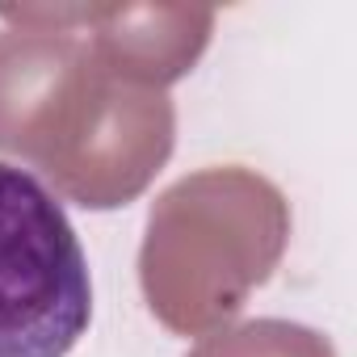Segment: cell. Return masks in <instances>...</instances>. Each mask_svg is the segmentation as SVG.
Instances as JSON below:
<instances>
[{
    "label": "cell",
    "instance_id": "5b68a950",
    "mask_svg": "<svg viewBox=\"0 0 357 357\" xmlns=\"http://www.w3.org/2000/svg\"><path fill=\"white\" fill-rule=\"evenodd\" d=\"M190 357H336L332 344L286 319H257L219 336H206Z\"/></svg>",
    "mask_w": 357,
    "mask_h": 357
},
{
    "label": "cell",
    "instance_id": "7a4b0ae2",
    "mask_svg": "<svg viewBox=\"0 0 357 357\" xmlns=\"http://www.w3.org/2000/svg\"><path fill=\"white\" fill-rule=\"evenodd\" d=\"M290 211L248 168H206L176 181L147 219L139 278L164 328L202 336L231 319L286 252Z\"/></svg>",
    "mask_w": 357,
    "mask_h": 357
},
{
    "label": "cell",
    "instance_id": "3957f363",
    "mask_svg": "<svg viewBox=\"0 0 357 357\" xmlns=\"http://www.w3.org/2000/svg\"><path fill=\"white\" fill-rule=\"evenodd\" d=\"M89 319L76 227L34 172L0 164V357H68Z\"/></svg>",
    "mask_w": 357,
    "mask_h": 357
},
{
    "label": "cell",
    "instance_id": "277c9868",
    "mask_svg": "<svg viewBox=\"0 0 357 357\" xmlns=\"http://www.w3.org/2000/svg\"><path fill=\"white\" fill-rule=\"evenodd\" d=\"M84 26H93V51L118 76L164 89L206 51L215 13L164 5H89Z\"/></svg>",
    "mask_w": 357,
    "mask_h": 357
},
{
    "label": "cell",
    "instance_id": "6da1fadb",
    "mask_svg": "<svg viewBox=\"0 0 357 357\" xmlns=\"http://www.w3.org/2000/svg\"><path fill=\"white\" fill-rule=\"evenodd\" d=\"M164 89L118 76L72 30H0V151L89 206H126L172 155Z\"/></svg>",
    "mask_w": 357,
    "mask_h": 357
}]
</instances>
